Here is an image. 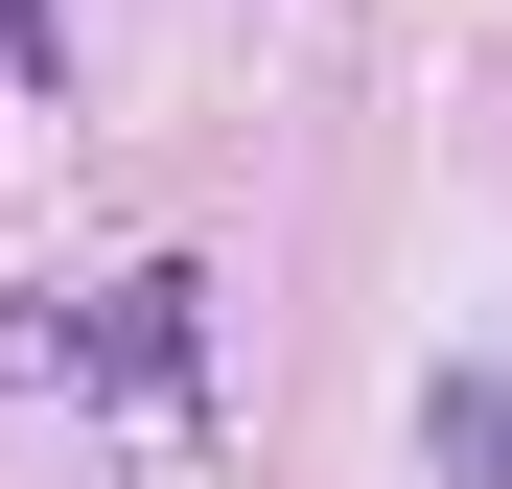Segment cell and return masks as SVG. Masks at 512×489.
I'll return each instance as SVG.
<instances>
[{"label": "cell", "instance_id": "cell-1", "mask_svg": "<svg viewBox=\"0 0 512 489\" xmlns=\"http://www.w3.org/2000/svg\"><path fill=\"white\" fill-rule=\"evenodd\" d=\"M419 489H512V373H419Z\"/></svg>", "mask_w": 512, "mask_h": 489}, {"label": "cell", "instance_id": "cell-2", "mask_svg": "<svg viewBox=\"0 0 512 489\" xmlns=\"http://www.w3.org/2000/svg\"><path fill=\"white\" fill-rule=\"evenodd\" d=\"M0 47H24V70H70V24H47V0H0Z\"/></svg>", "mask_w": 512, "mask_h": 489}]
</instances>
